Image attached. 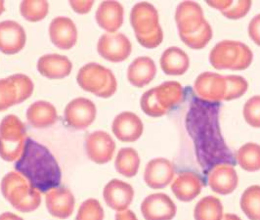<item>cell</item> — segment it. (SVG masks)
Returning <instances> with one entry per match:
<instances>
[{
	"label": "cell",
	"mask_w": 260,
	"mask_h": 220,
	"mask_svg": "<svg viewBox=\"0 0 260 220\" xmlns=\"http://www.w3.org/2000/svg\"><path fill=\"white\" fill-rule=\"evenodd\" d=\"M14 168L40 193L57 188L62 180V171L48 148L27 138L24 153Z\"/></svg>",
	"instance_id": "cell-1"
},
{
	"label": "cell",
	"mask_w": 260,
	"mask_h": 220,
	"mask_svg": "<svg viewBox=\"0 0 260 220\" xmlns=\"http://www.w3.org/2000/svg\"><path fill=\"white\" fill-rule=\"evenodd\" d=\"M130 24L137 41L148 49L159 46L164 40V32L159 24L156 7L149 2L135 4L130 12Z\"/></svg>",
	"instance_id": "cell-2"
},
{
	"label": "cell",
	"mask_w": 260,
	"mask_h": 220,
	"mask_svg": "<svg viewBox=\"0 0 260 220\" xmlns=\"http://www.w3.org/2000/svg\"><path fill=\"white\" fill-rule=\"evenodd\" d=\"M185 97L184 88L178 81H166L146 91L140 99V107L149 117H162L184 102Z\"/></svg>",
	"instance_id": "cell-3"
},
{
	"label": "cell",
	"mask_w": 260,
	"mask_h": 220,
	"mask_svg": "<svg viewBox=\"0 0 260 220\" xmlns=\"http://www.w3.org/2000/svg\"><path fill=\"white\" fill-rule=\"evenodd\" d=\"M1 192L10 205L21 212H31L41 204L40 192L17 171H10L1 181Z\"/></svg>",
	"instance_id": "cell-4"
},
{
	"label": "cell",
	"mask_w": 260,
	"mask_h": 220,
	"mask_svg": "<svg viewBox=\"0 0 260 220\" xmlns=\"http://www.w3.org/2000/svg\"><path fill=\"white\" fill-rule=\"evenodd\" d=\"M253 53L247 44L237 40H222L209 53V63L216 70L244 71L251 65Z\"/></svg>",
	"instance_id": "cell-5"
},
{
	"label": "cell",
	"mask_w": 260,
	"mask_h": 220,
	"mask_svg": "<svg viewBox=\"0 0 260 220\" xmlns=\"http://www.w3.org/2000/svg\"><path fill=\"white\" fill-rule=\"evenodd\" d=\"M27 138L23 121L14 115L6 116L0 122V158L6 162L19 160Z\"/></svg>",
	"instance_id": "cell-6"
},
{
	"label": "cell",
	"mask_w": 260,
	"mask_h": 220,
	"mask_svg": "<svg viewBox=\"0 0 260 220\" xmlns=\"http://www.w3.org/2000/svg\"><path fill=\"white\" fill-rule=\"evenodd\" d=\"M77 80L83 90L97 97L110 98L117 92V78L113 72L97 63L83 66L78 72Z\"/></svg>",
	"instance_id": "cell-7"
},
{
	"label": "cell",
	"mask_w": 260,
	"mask_h": 220,
	"mask_svg": "<svg viewBox=\"0 0 260 220\" xmlns=\"http://www.w3.org/2000/svg\"><path fill=\"white\" fill-rule=\"evenodd\" d=\"M34 82L26 75L17 74L0 79V112L22 103L34 92Z\"/></svg>",
	"instance_id": "cell-8"
},
{
	"label": "cell",
	"mask_w": 260,
	"mask_h": 220,
	"mask_svg": "<svg viewBox=\"0 0 260 220\" xmlns=\"http://www.w3.org/2000/svg\"><path fill=\"white\" fill-rule=\"evenodd\" d=\"M97 51L101 57L113 63L125 61L132 52L129 39L121 33L104 34L98 41Z\"/></svg>",
	"instance_id": "cell-9"
},
{
	"label": "cell",
	"mask_w": 260,
	"mask_h": 220,
	"mask_svg": "<svg viewBox=\"0 0 260 220\" xmlns=\"http://www.w3.org/2000/svg\"><path fill=\"white\" fill-rule=\"evenodd\" d=\"M97 109L91 100L83 97L76 98L67 105L65 120L67 124L77 130H86L96 118Z\"/></svg>",
	"instance_id": "cell-10"
},
{
	"label": "cell",
	"mask_w": 260,
	"mask_h": 220,
	"mask_svg": "<svg viewBox=\"0 0 260 220\" xmlns=\"http://www.w3.org/2000/svg\"><path fill=\"white\" fill-rule=\"evenodd\" d=\"M174 18L179 36L194 34L207 22L202 6L195 1L179 3Z\"/></svg>",
	"instance_id": "cell-11"
},
{
	"label": "cell",
	"mask_w": 260,
	"mask_h": 220,
	"mask_svg": "<svg viewBox=\"0 0 260 220\" xmlns=\"http://www.w3.org/2000/svg\"><path fill=\"white\" fill-rule=\"evenodd\" d=\"M194 90L202 100L208 103H219L224 101L225 97V77L212 72L202 73L196 78Z\"/></svg>",
	"instance_id": "cell-12"
},
{
	"label": "cell",
	"mask_w": 260,
	"mask_h": 220,
	"mask_svg": "<svg viewBox=\"0 0 260 220\" xmlns=\"http://www.w3.org/2000/svg\"><path fill=\"white\" fill-rule=\"evenodd\" d=\"M85 151L93 163L105 165L113 159L116 143L108 132L102 130L94 131L85 138Z\"/></svg>",
	"instance_id": "cell-13"
},
{
	"label": "cell",
	"mask_w": 260,
	"mask_h": 220,
	"mask_svg": "<svg viewBox=\"0 0 260 220\" xmlns=\"http://www.w3.org/2000/svg\"><path fill=\"white\" fill-rule=\"evenodd\" d=\"M141 212L145 220H172L176 215L177 207L169 196L156 193L144 199Z\"/></svg>",
	"instance_id": "cell-14"
},
{
	"label": "cell",
	"mask_w": 260,
	"mask_h": 220,
	"mask_svg": "<svg viewBox=\"0 0 260 220\" xmlns=\"http://www.w3.org/2000/svg\"><path fill=\"white\" fill-rule=\"evenodd\" d=\"M175 175L173 164L165 158L151 160L144 170V181L151 189H164L172 183Z\"/></svg>",
	"instance_id": "cell-15"
},
{
	"label": "cell",
	"mask_w": 260,
	"mask_h": 220,
	"mask_svg": "<svg viewBox=\"0 0 260 220\" xmlns=\"http://www.w3.org/2000/svg\"><path fill=\"white\" fill-rule=\"evenodd\" d=\"M208 184L217 194H232L239 185V176L234 167L229 164L214 166L208 172Z\"/></svg>",
	"instance_id": "cell-16"
},
{
	"label": "cell",
	"mask_w": 260,
	"mask_h": 220,
	"mask_svg": "<svg viewBox=\"0 0 260 220\" xmlns=\"http://www.w3.org/2000/svg\"><path fill=\"white\" fill-rule=\"evenodd\" d=\"M112 130L120 142H136L143 134V121L132 112H122L115 117Z\"/></svg>",
	"instance_id": "cell-17"
},
{
	"label": "cell",
	"mask_w": 260,
	"mask_h": 220,
	"mask_svg": "<svg viewBox=\"0 0 260 220\" xmlns=\"http://www.w3.org/2000/svg\"><path fill=\"white\" fill-rule=\"evenodd\" d=\"M49 36L51 42L57 48L69 50L78 41V28L70 18L57 17L50 23Z\"/></svg>",
	"instance_id": "cell-18"
},
{
	"label": "cell",
	"mask_w": 260,
	"mask_h": 220,
	"mask_svg": "<svg viewBox=\"0 0 260 220\" xmlns=\"http://www.w3.org/2000/svg\"><path fill=\"white\" fill-rule=\"evenodd\" d=\"M103 197L108 207L119 212L128 209L134 198V189L126 182L112 179L105 186Z\"/></svg>",
	"instance_id": "cell-19"
},
{
	"label": "cell",
	"mask_w": 260,
	"mask_h": 220,
	"mask_svg": "<svg viewBox=\"0 0 260 220\" xmlns=\"http://www.w3.org/2000/svg\"><path fill=\"white\" fill-rule=\"evenodd\" d=\"M45 204L48 212L56 218L67 219L75 209V197L65 187H57L46 193Z\"/></svg>",
	"instance_id": "cell-20"
},
{
	"label": "cell",
	"mask_w": 260,
	"mask_h": 220,
	"mask_svg": "<svg viewBox=\"0 0 260 220\" xmlns=\"http://www.w3.org/2000/svg\"><path fill=\"white\" fill-rule=\"evenodd\" d=\"M24 27L15 21L0 22V51L7 55L19 53L26 45Z\"/></svg>",
	"instance_id": "cell-21"
},
{
	"label": "cell",
	"mask_w": 260,
	"mask_h": 220,
	"mask_svg": "<svg viewBox=\"0 0 260 220\" xmlns=\"http://www.w3.org/2000/svg\"><path fill=\"white\" fill-rule=\"evenodd\" d=\"M203 189V179L194 171L181 172L171 183V191L175 198L184 203L195 200Z\"/></svg>",
	"instance_id": "cell-22"
},
{
	"label": "cell",
	"mask_w": 260,
	"mask_h": 220,
	"mask_svg": "<svg viewBox=\"0 0 260 220\" xmlns=\"http://www.w3.org/2000/svg\"><path fill=\"white\" fill-rule=\"evenodd\" d=\"M124 9L117 1H104L96 11V22L108 34H115L123 24Z\"/></svg>",
	"instance_id": "cell-23"
},
{
	"label": "cell",
	"mask_w": 260,
	"mask_h": 220,
	"mask_svg": "<svg viewBox=\"0 0 260 220\" xmlns=\"http://www.w3.org/2000/svg\"><path fill=\"white\" fill-rule=\"evenodd\" d=\"M73 64L68 57L60 54H47L39 58L38 71L49 79H62L70 76Z\"/></svg>",
	"instance_id": "cell-24"
},
{
	"label": "cell",
	"mask_w": 260,
	"mask_h": 220,
	"mask_svg": "<svg viewBox=\"0 0 260 220\" xmlns=\"http://www.w3.org/2000/svg\"><path fill=\"white\" fill-rule=\"evenodd\" d=\"M156 75V63L148 56L136 58L127 69V79L130 84L137 88H142L151 83Z\"/></svg>",
	"instance_id": "cell-25"
},
{
	"label": "cell",
	"mask_w": 260,
	"mask_h": 220,
	"mask_svg": "<svg viewBox=\"0 0 260 220\" xmlns=\"http://www.w3.org/2000/svg\"><path fill=\"white\" fill-rule=\"evenodd\" d=\"M159 65L168 76H182L190 68V58L181 48L171 46L161 54Z\"/></svg>",
	"instance_id": "cell-26"
},
{
	"label": "cell",
	"mask_w": 260,
	"mask_h": 220,
	"mask_svg": "<svg viewBox=\"0 0 260 220\" xmlns=\"http://www.w3.org/2000/svg\"><path fill=\"white\" fill-rule=\"evenodd\" d=\"M26 119L34 129H46L57 122L58 114L52 104L47 101H38L28 107Z\"/></svg>",
	"instance_id": "cell-27"
},
{
	"label": "cell",
	"mask_w": 260,
	"mask_h": 220,
	"mask_svg": "<svg viewBox=\"0 0 260 220\" xmlns=\"http://www.w3.org/2000/svg\"><path fill=\"white\" fill-rule=\"evenodd\" d=\"M140 163V156L135 149L121 148L117 153L115 167L120 175L131 178L138 173Z\"/></svg>",
	"instance_id": "cell-28"
},
{
	"label": "cell",
	"mask_w": 260,
	"mask_h": 220,
	"mask_svg": "<svg viewBox=\"0 0 260 220\" xmlns=\"http://www.w3.org/2000/svg\"><path fill=\"white\" fill-rule=\"evenodd\" d=\"M236 161L240 168L247 172L260 170V145L248 142L240 147L236 153Z\"/></svg>",
	"instance_id": "cell-29"
},
{
	"label": "cell",
	"mask_w": 260,
	"mask_h": 220,
	"mask_svg": "<svg viewBox=\"0 0 260 220\" xmlns=\"http://www.w3.org/2000/svg\"><path fill=\"white\" fill-rule=\"evenodd\" d=\"M221 201L213 196H207L200 200L194 209L195 220H221L223 218Z\"/></svg>",
	"instance_id": "cell-30"
},
{
	"label": "cell",
	"mask_w": 260,
	"mask_h": 220,
	"mask_svg": "<svg viewBox=\"0 0 260 220\" xmlns=\"http://www.w3.org/2000/svg\"><path fill=\"white\" fill-rule=\"evenodd\" d=\"M240 205L248 219L260 220L259 185L247 187L242 194Z\"/></svg>",
	"instance_id": "cell-31"
},
{
	"label": "cell",
	"mask_w": 260,
	"mask_h": 220,
	"mask_svg": "<svg viewBox=\"0 0 260 220\" xmlns=\"http://www.w3.org/2000/svg\"><path fill=\"white\" fill-rule=\"evenodd\" d=\"M49 12V3L47 1L26 0L20 4V13L28 22H39L43 20Z\"/></svg>",
	"instance_id": "cell-32"
},
{
	"label": "cell",
	"mask_w": 260,
	"mask_h": 220,
	"mask_svg": "<svg viewBox=\"0 0 260 220\" xmlns=\"http://www.w3.org/2000/svg\"><path fill=\"white\" fill-rule=\"evenodd\" d=\"M179 37L183 42L191 49L201 50L205 48L210 42V40L213 37V32H212V27L207 21L205 25L194 34L179 36Z\"/></svg>",
	"instance_id": "cell-33"
},
{
	"label": "cell",
	"mask_w": 260,
	"mask_h": 220,
	"mask_svg": "<svg viewBox=\"0 0 260 220\" xmlns=\"http://www.w3.org/2000/svg\"><path fill=\"white\" fill-rule=\"evenodd\" d=\"M226 92L224 101H231L241 98L248 89L247 79L241 76H225Z\"/></svg>",
	"instance_id": "cell-34"
},
{
	"label": "cell",
	"mask_w": 260,
	"mask_h": 220,
	"mask_svg": "<svg viewBox=\"0 0 260 220\" xmlns=\"http://www.w3.org/2000/svg\"><path fill=\"white\" fill-rule=\"evenodd\" d=\"M104 209L96 199H88L78 208L76 220H104Z\"/></svg>",
	"instance_id": "cell-35"
},
{
	"label": "cell",
	"mask_w": 260,
	"mask_h": 220,
	"mask_svg": "<svg viewBox=\"0 0 260 220\" xmlns=\"http://www.w3.org/2000/svg\"><path fill=\"white\" fill-rule=\"evenodd\" d=\"M243 116L248 125L253 129H260V95L250 97L244 109Z\"/></svg>",
	"instance_id": "cell-36"
},
{
	"label": "cell",
	"mask_w": 260,
	"mask_h": 220,
	"mask_svg": "<svg viewBox=\"0 0 260 220\" xmlns=\"http://www.w3.org/2000/svg\"><path fill=\"white\" fill-rule=\"evenodd\" d=\"M251 5L252 2L250 0L232 1L231 4L224 11H222L221 14L230 20H240L249 12Z\"/></svg>",
	"instance_id": "cell-37"
},
{
	"label": "cell",
	"mask_w": 260,
	"mask_h": 220,
	"mask_svg": "<svg viewBox=\"0 0 260 220\" xmlns=\"http://www.w3.org/2000/svg\"><path fill=\"white\" fill-rule=\"evenodd\" d=\"M247 33L250 39L256 44L260 46V14L254 16L247 27Z\"/></svg>",
	"instance_id": "cell-38"
},
{
	"label": "cell",
	"mask_w": 260,
	"mask_h": 220,
	"mask_svg": "<svg viewBox=\"0 0 260 220\" xmlns=\"http://www.w3.org/2000/svg\"><path fill=\"white\" fill-rule=\"evenodd\" d=\"M70 5L75 12L78 14H86L90 12L92 6L94 5V1H70Z\"/></svg>",
	"instance_id": "cell-39"
},
{
	"label": "cell",
	"mask_w": 260,
	"mask_h": 220,
	"mask_svg": "<svg viewBox=\"0 0 260 220\" xmlns=\"http://www.w3.org/2000/svg\"><path fill=\"white\" fill-rule=\"evenodd\" d=\"M231 2H232L231 0H225V1H221V0L211 1V0H209L207 3H208V6H210L211 8H213L215 10H218L219 12H222L231 4Z\"/></svg>",
	"instance_id": "cell-40"
},
{
	"label": "cell",
	"mask_w": 260,
	"mask_h": 220,
	"mask_svg": "<svg viewBox=\"0 0 260 220\" xmlns=\"http://www.w3.org/2000/svg\"><path fill=\"white\" fill-rule=\"evenodd\" d=\"M116 220H138V218H137L136 214L132 210L125 209L123 211L117 212Z\"/></svg>",
	"instance_id": "cell-41"
},
{
	"label": "cell",
	"mask_w": 260,
	"mask_h": 220,
	"mask_svg": "<svg viewBox=\"0 0 260 220\" xmlns=\"http://www.w3.org/2000/svg\"><path fill=\"white\" fill-rule=\"evenodd\" d=\"M0 220H24L12 212H3L0 214Z\"/></svg>",
	"instance_id": "cell-42"
},
{
	"label": "cell",
	"mask_w": 260,
	"mask_h": 220,
	"mask_svg": "<svg viewBox=\"0 0 260 220\" xmlns=\"http://www.w3.org/2000/svg\"><path fill=\"white\" fill-rule=\"evenodd\" d=\"M221 220H242L240 216L234 213H226L223 215V218Z\"/></svg>",
	"instance_id": "cell-43"
},
{
	"label": "cell",
	"mask_w": 260,
	"mask_h": 220,
	"mask_svg": "<svg viewBox=\"0 0 260 220\" xmlns=\"http://www.w3.org/2000/svg\"><path fill=\"white\" fill-rule=\"evenodd\" d=\"M4 10H5L4 2H3V1H0V15L4 12Z\"/></svg>",
	"instance_id": "cell-44"
}]
</instances>
